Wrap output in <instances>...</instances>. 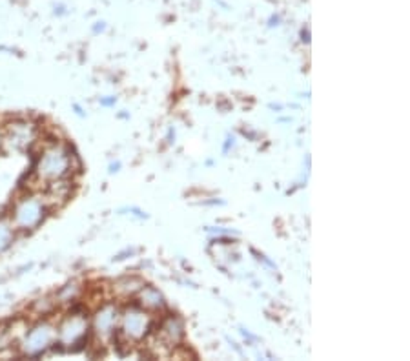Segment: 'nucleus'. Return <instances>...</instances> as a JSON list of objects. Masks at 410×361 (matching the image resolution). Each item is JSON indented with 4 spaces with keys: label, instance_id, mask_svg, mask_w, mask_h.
I'll return each instance as SVG.
<instances>
[{
    "label": "nucleus",
    "instance_id": "nucleus-1",
    "mask_svg": "<svg viewBox=\"0 0 410 361\" xmlns=\"http://www.w3.org/2000/svg\"><path fill=\"white\" fill-rule=\"evenodd\" d=\"M73 168H75V157L72 150L62 143H52L39 153V157L35 161L33 174L40 183L50 184L68 179L73 174Z\"/></svg>",
    "mask_w": 410,
    "mask_h": 361
},
{
    "label": "nucleus",
    "instance_id": "nucleus-2",
    "mask_svg": "<svg viewBox=\"0 0 410 361\" xmlns=\"http://www.w3.org/2000/svg\"><path fill=\"white\" fill-rule=\"evenodd\" d=\"M47 204L39 196H24L15 203L11 210V225L13 228L30 232L35 230L46 219Z\"/></svg>",
    "mask_w": 410,
    "mask_h": 361
},
{
    "label": "nucleus",
    "instance_id": "nucleus-3",
    "mask_svg": "<svg viewBox=\"0 0 410 361\" xmlns=\"http://www.w3.org/2000/svg\"><path fill=\"white\" fill-rule=\"evenodd\" d=\"M88 331H90V323H88L86 316H68V318L59 325V328H57L55 345H59L60 349L77 352V350H81L82 347H84L86 340H88Z\"/></svg>",
    "mask_w": 410,
    "mask_h": 361
},
{
    "label": "nucleus",
    "instance_id": "nucleus-4",
    "mask_svg": "<svg viewBox=\"0 0 410 361\" xmlns=\"http://www.w3.org/2000/svg\"><path fill=\"white\" fill-rule=\"evenodd\" d=\"M57 340V328L47 321H40L24 334L21 341V352L28 357H39L52 349Z\"/></svg>",
    "mask_w": 410,
    "mask_h": 361
},
{
    "label": "nucleus",
    "instance_id": "nucleus-5",
    "mask_svg": "<svg viewBox=\"0 0 410 361\" xmlns=\"http://www.w3.org/2000/svg\"><path fill=\"white\" fill-rule=\"evenodd\" d=\"M37 140V126L28 119L11 121L2 130V148L6 152H26Z\"/></svg>",
    "mask_w": 410,
    "mask_h": 361
},
{
    "label": "nucleus",
    "instance_id": "nucleus-6",
    "mask_svg": "<svg viewBox=\"0 0 410 361\" xmlns=\"http://www.w3.org/2000/svg\"><path fill=\"white\" fill-rule=\"evenodd\" d=\"M150 331V316H146L142 311L130 309L123 316V332L132 340H142Z\"/></svg>",
    "mask_w": 410,
    "mask_h": 361
},
{
    "label": "nucleus",
    "instance_id": "nucleus-7",
    "mask_svg": "<svg viewBox=\"0 0 410 361\" xmlns=\"http://www.w3.org/2000/svg\"><path fill=\"white\" fill-rule=\"evenodd\" d=\"M117 321V309L113 305H106L103 309H98L95 312L93 318V328L97 332L98 338L111 336V332L115 328Z\"/></svg>",
    "mask_w": 410,
    "mask_h": 361
},
{
    "label": "nucleus",
    "instance_id": "nucleus-8",
    "mask_svg": "<svg viewBox=\"0 0 410 361\" xmlns=\"http://www.w3.org/2000/svg\"><path fill=\"white\" fill-rule=\"evenodd\" d=\"M163 336L166 338L168 343H179L181 338H183V325H181L179 319H168L166 323L163 325Z\"/></svg>",
    "mask_w": 410,
    "mask_h": 361
},
{
    "label": "nucleus",
    "instance_id": "nucleus-9",
    "mask_svg": "<svg viewBox=\"0 0 410 361\" xmlns=\"http://www.w3.org/2000/svg\"><path fill=\"white\" fill-rule=\"evenodd\" d=\"M13 238H15V228H13V225H11V221H8V219H0V254L11 247Z\"/></svg>",
    "mask_w": 410,
    "mask_h": 361
},
{
    "label": "nucleus",
    "instance_id": "nucleus-10",
    "mask_svg": "<svg viewBox=\"0 0 410 361\" xmlns=\"http://www.w3.org/2000/svg\"><path fill=\"white\" fill-rule=\"evenodd\" d=\"M142 305L148 306V309H163L164 306V298L163 294L155 289H144L141 294Z\"/></svg>",
    "mask_w": 410,
    "mask_h": 361
},
{
    "label": "nucleus",
    "instance_id": "nucleus-11",
    "mask_svg": "<svg viewBox=\"0 0 410 361\" xmlns=\"http://www.w3.org/2000/svg\"><path fill=\"white\" fill-rule=\"evenodd\" d=\"M142 289V281L135 279H120L115 283V292L117 294H124V296H128V294H135Z\"/></svg>",
    "mask_w": 410,
    "mask_h": 361
},
{
    "label": "nucleus",
    "instance_id": "nucleus-12",
    "mask_svg": "<svg viewBox=\"0 0 410 361\" xmlns=\"http://www.w3.org/2000/svg\"><path fill=\"white\" fill-rule=\"evenodd\" d=\"M77 292H79V287L75 285V283H72V285L62 289V292L59 294V298L62 299V301H69V299H73L75 296H77Z\"/></svg>",
    "mask_w": 410,
    "mask_h": 361
},
{
    "label": "nucleus",
    "instance_id": "nucleus-13",
    "mask_svg": "<svg viewBox=\"0 0 410 361\" xmlns=\"http://www.w3.org/2000/svg\"><path fill=\"white\" fill-rule=\"evenodd\" d=\"M104 28H106V26H104V22H98V26H95V33H97V31H103Z\"/></svg>",
    "mask_w": 410,
    "mask_h": 361
},
{
    "label": "nucleus",
    "instance_id": "nucleus-14",
    "mask_svg": "<svg viewBox=\"0 0 410 361\" xmlns=\"http://www.w3.org/2000/svg\"><path fill=\"white\" fill-rule=\"evenodd\" d=\"M0 148H2V130H0Z\"/></svg>",
    "mask_w": 410,
    "mask_h": 361
}]
</instances>
